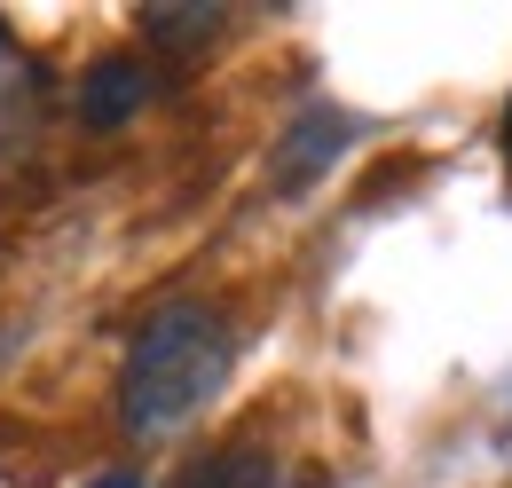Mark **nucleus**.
<instances>
[{
    "label": "nucleus",
    "instance_id": "1",
    "mask_svg": "<svg viewBox=\"0 0 512 488\" xmlns=\"http://www.w3.org/2000/svg\"><path fill=\"white\" fill-rule=\"evenodd\" d=\"M229 363H237V331L213 300L150 307L127 363H119V426H127V441H174L229 386Z\"/></svg>",
    "mask_w": 512,
    "mask_h": 488
},
{
    "label": "nucleus",
    "instance_id": "2",
    "mask_svg": "<svg viewBox=\"0 0 512 488\" xmlns=\"http://www.w3.org/2000/svg\"><path fill=\"white\" fill-rule=\"evenodd\" d=\"M150 95H158V79H150V63L142 56H95L79 71V119L95 126V134H119L150 111Z\"/></svg>",
    "mask_w": 512,
    "mask_h": 488
},
{
    "label": "nucleus",
    "instance_id": "3",
    "mask_svg": "<svg viewBox=\"0 0 512 488\" xmlns=\"http://www.w3.org/2000/svg\"><path fill=\"white\" fill-rule=\"evenodd\" d=\"M347 134H355V126L339 119V111H308V119L284 134V150H276V182H284V189H308L323 166L347 150Z\"/></svg>",
    "mask_w": 512,
    "mask_h": 488
},
{
    "label": "nucleus",
    "instance_id": "4",
    "mask_svg": "<svg viewBox=\"0 0 512 488\" xmlns=\"http://www.w3.org/2000/svg\"><path fill=\"white\" fill-rule=\"evenodd\" d=\"M229 16L221 8H142V32L150 40H213Z\"/></svg>",
    "mask_w": 512,
    "mask_h": 488
},
{
    "label": "nucleus",
    "instance_id": "5",
    "mask_svg": "<svg viewBox=\"0 0 512 488\" xmlns=\"http://www.w3.org/2000/svg\"><path fill=\"white\" fill-rule=\"evenodd\" d=\"M87 488H142L134 473H103V481H87Z\"/></svg>",
    "mask_w": 512,
    "mask_h": 488
},
{
    "label": "nucleus",
    "instance_id": "6",
    "mask_svg": "<svg viewBox=\"0 0 512 488\" xmlns=\"http://www.w3.org/2000/svg\"><path fill=\"white\" fill-rule=\"evenodd\" d=\"M505 158H512V103H505Z\"/></svg>",
    "mask_w": 512,
    "mask_h": 488
}]
</instances>
